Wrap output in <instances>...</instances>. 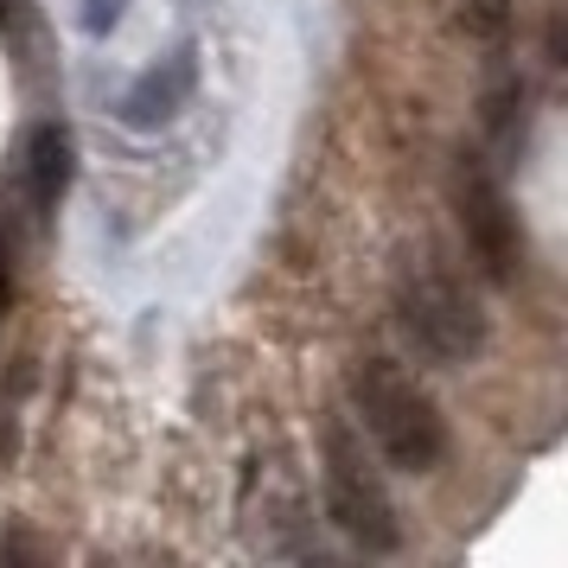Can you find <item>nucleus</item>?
Masks as SVG:
<instances>
[{
    "instance_id": "nucleus-1",
    "label": "nucleus",
    "mask_w": 568,
    "mask_h": 568,
    "mask_svg": "<svg viewBox=\"0 0 568 568\" xmlns=\"http://www.w3.org/2000/svg\"><path fill=\"white\" fill-rule=\"evenodd\" d=\"M352 409L371 447L403 473H435L447 460V415L396 358L352 364Z\"/></svg>"
},
{
    "instance_id": "nucleus-2",
    "label": "nucleus",
    "mask_w": 568,
    "mask_h": 568,
    "mask_svg": "<svg viewBox=\"0 0 568 568\" xmlns=\"http://www.w3.org/2000/svg\"><path fill=\"white\" fill-rule=\"evenodd\" d=\"M320 479H326V517L358 549H371V556L403 549V517H396V498H389L384 473H377V454L364 447V428L326 422V435H320Z\"/></svg>"
},
{
    "instance_id": "nucleus-3",
    "label": "nucleus",
    "mask_w": 568,
    "mask_h": 568,
    "mask_svg": "<svg viewBox=\"0 0 568 568\" xmlns=\"http://www.w3.org/2000/svg\"><path fill=\"white\" fill-rule=\"evenodd\" d=\"M396 320H403L409 345L428 364H466V358H479V345H486L479 301L454 275H440L435 262H403V275H396Z\"/></svg>"
},
{
    "instance_id": "nucleus-4",
    "label": "nucleus",
    "mask_w": 568,
    "mask_h": 568,
    "mask_svg": "<svg viewBox=\"0 0 568 568\" xmlns=\"http://www.w3.org/2000/svg\"><path fill=\"white\" fill-rule=\"evenodd\" d=\"M454 217H460L466 250L479 256L491 282H511L517 262H524V231H517V211L505 199V185L479 154H466L454 166Z\"/></svg>"
},
{
    "instance_id": "nucleus-5",
    "label": "nucleus",
    "mask_w": 568,
    "mask_h": 568,
    "mask_svg": "<svg viewBox=\"0 0 568 568\" xmlns=\"http://www.w3.org/2000/svg\"><path fill=\"white\" fill-rule=\"evenodd\" d=\"M192 90H199V45L185 39V45H173L166 58H154V64L122 90L115 115H122L134 134H154V129H166V122H180L185 103H192Z\"/></svg>"
},
{
    "instance_id": "nucleus-6",
    "label": "nucleus",
    "mask_w": 568,
    "mask_h": 568,
    "mask_svg": "<svg viewBox=\"0 0 568 568\" xmlns=\"http://www.w3.org/2000/svg\"><path fill=\"white\" fill-rule=\"evenodd\" d=\"M71 134L58 129V122H39L27 134V199H32V217H52L64 205V192H71Z\"/></svg>"
},
{
    "instance_id": "nucleus-7",
    "label": "nucleus",
    "mask_w": 568,
    "mask_h": 568,
    "mask_svg": "<svg viewBox=\"0 0 568 568\" xmlns=\"http://www.w3.org/2000/svg\"><path fill=\"white\" fill-rule=\"evenodd\" d=\"M460 27L473 32V39L498 45V39L511 32V7H505V0H460Z\"/></svg>"
},
{
    "instance_id": "nucleus-8",
    "label": "nucleus",
    "mask_w": 568,
    "mask_h": 568,
    "mask_svg": "<svg viewBox=\"0 0 568 568\" xmlns=\"http://www.w3.org/2000/svg\"><path fill=\"white\" fill-rule=\"evenodd\" d=\"M122 13H129V0H78V27L90 39H109V32L122 27Z\"/></svg>"
},
{
    "instance_id": "nucleus-9",
    "label": "nucleus",
    "mask_w": 568,
    "mask_h": 568,
    "mask_svg": "<svg viewBox=\"0 0 568 568\" xmlns=\"http://www.w3.org/2000/svg\"><path fill=\"white\" fill-rule=\"evenodd\" d=\"M7 301H13V250L0 243V320H7Z\"/></svg>"
}]
</instances>
